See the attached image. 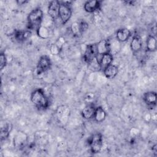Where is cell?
<instances>
[{
    "label": "cell",
    "mask_w": 157,
    "mask_h": 157,
    "mask_svg": "<svg viewBox=\"0 0 157 157\" xmlns=\"http://www.w3.org/2000/svg\"><path fill=\"white\" fill-rule=\"evenodd\" d=\"M7 63V59L5 53L1 52L0 55V67L1 70H2L6 66Z\"/></svg>",
    "instance_id": "obj_27"
},
{
    "label": "cell",
    "mask_w": 157,
    "mask_h": 157,
    "mask_svg": "<svg viewBox=\"0 0 157 157\" xmlns=\"http://www.w3.org/2000/svg\"><path fill=\"white\" fill-rule=\"evenodd\" d=\"M50 50L53 55H58L61 52V50L58 48V47L55 45V43L51 45L50 47Z\"/></svg>",
    "instance_id": "obj_28"
},
{
    "label": "cell",
    "mask_w": 157,
    "mask_h": 157,
    "mask_svg": "<svg viewBox=\"0 0 157 157\" xmlns=\"http://www.w3.org/2000/svg\"><path fill=\"white\" fill-rule=\"evenodd\" d=\"M105 77L107 78L112 79L115 78L118 73V68L117 66L110 64L103 69Z\"/></svg>",
    "instance_id": "obj_17"
},
{
    "label": "cell",
    "mask_w": 157,
    "mask_h": 157,
    "mask_svg": "<svg viewBox=\"0 0 157 157\" xmlns=\"http://www.w3.org/2000/svg\"><path fill=\"white\" fill-rule=\"evenodd\" d=\"M36 33L40 38L43 39L49 38L51 35V31L50 30V28L43 25H40L36 29Z\"/></svg>",
    "instance_id": "obj_20"
},
{
    "label": "cell",
    "mask_w": 157,
    "mask_h": 157,
    "mask_svg": "<svg viewBox=\"0 0 157 157\" xmlns=\"http://www.w3.org/2000/svg\"><path fill=\"white\" fill-rule=\"evenodd\" d=\"M28 139V137L26 133L23 131H18L13 139L14 146L18 149H22L26 146Z\"/></svg>",
    "instance_id": "obj_8"
},
{
    "label": "cell",
    "mask_w": 157,
    "mask_h": 157,
    "mask_svg": "<svg viewBox=\"0 0 157 157\" xmlns=\"http://www.w3.org/2000/svg\"><path fill=\"white\" fill-rule=\"evenodd\" d=\"M59 9V18L63 25H65L72 16V10L70 6L71 1L60 2Z\"/></svg>",
    "instance_id": "obj_3"
},
{
    "label": "cell",
    "mask_w": 157,
    "mask_h": 157,
    "mask_svg": "<svg viewBox=\"0 0 157 157\" xmlns=\"http://www.w3.org/2000/svg\"><path fill=\"white\" fill-rule=\"evenodd\" d=\"M12 129V125L10 123H5L1 128V140L7 139Z\"/></svg>",
    "instance_id": "obj_21"
},
{
    "label": "cell",
    "mask_w": 157,
    "mask_h": 157,
    "mask_svg": "<svg viewBox=\"0 0 157 157\" xmlns=\"http://www.w3.org/2000/svg\"><path fill=\"white\" fill-rule=\"evenodd\" d=\"M97 56H98V53H97L96 44L88 45L86 47L85 52L83 54L84 61L87 64H89L94 58H96Z\"/></svg>",
    "instance_id": "obj_7"
},
{
    "label": "cell",
    "mask_w": 157,
    "mask_h": 157,
    "mask_svg": "<svg viewBox=\"0 0 157 157\" xmlns=\"http://www.w3.org/2000/svg\"><path fill=\"white\" fill-rule=\"evenodd\" d=\"M31 36V31L29 30L17 31L14 33L15 39L18 42H22L29 39Z\"/></svg>",
    "instance_id": "obj_19"
},
{
    "label": "cell",
    "mask_w": 157,
    "mask_h": 157,
    "mask_svg": "<svg viewBox=\"0 0 157 157\" xmlns=\"http://www.w3.org/2000/svg\"><path fill=\"white\" fill-rule=\"evenodd\" d=\"M36 143L39 144H44L48 140V134L44 131L36 132L34 137Z\"/></svg>",
    "instance_id": "obj_23"
},
{
    "label": "cell",
    "mask_w": 157,
    "mask_h": 157,
    "mask_svg": "<svg viewBox=\"0 0 157 157\" xmlns=\"http://www.w3.org/2000/svg\"><path fill=\"white\" fill-rule=\"evenodd\" d=\"M130 47L134 53H138L142 48V41L141 37L138 34L133 36L130 42Z\"/></svg>",
    "instance_id": "obj_13"
},
{
    "label": "cell",
    "mask_w": 157,
    "mask_h": 157,
    "mask_svg": "<svg viewBox=\"0 0 157 157\" xmlns=\"http://www.w3.org/2000/svg\"><path fill=\"white\" fill-rule=\"evenodd\" d=\"M31 101L32 103L39 110H44L49 106V100L44 91L38 88L31 93Z\"/></svg>",
    "instance_id": "obj_1"
},
{
    "label": "cell",
    "mask_w": 157,
    "mask_h": 157,
    "mask_svg": "<svg viewBox=\"0 0 157 157\" xmlns=\"http://www.w3.org/2000/svg\"><path fill=\"white\" fill-rule=\"evenodd\" d=\"M16 2L18 4V5H23V4H25L26 2H27L26 1H20H20H17Z\"/></svg>",
    "instance_id": "obj_29"
},
{
    "label": "cell",
    "mask_w": 157,
    "mask_h": 157,
    "mask_svg": "<svg viewBox=\"0 0 157 157\" xmlns=\"http://www.w3.org/2000/svg\"><path fill=\"white\" fill-rule=\"evenodd\" d=\"M106 115V112L102 107L98 106L96 107L95 112L93 116L95 121H96L97 123L102 122L105 119Z\"/></svg>",
    "instance_id": "obj_18"
},
{
    "label": "cell",
    "mask_w": 157,
    "mask_h": 157,
    "mask_svg": "<svg viewBox=\"0 0 157 157\" xmlns=\"http://www.w3.org/2000/svg\"><path fill=\"white\" fill-rule=\"evenodd\" d=\"M131 36V32L128 28H120L118 29L116 33L117 40L120 42L127 41Z\"/></svg>",
    "instance_id": "obj_15"
},
{
    "label": "cell",
    "mask_w": 157,
    "mask_h": 157,
    "mask_svg": "<svg viewBox=\"0 0 157 157\" xmlns=\"http://www.w3.org/2000/svg\"><path fill=\"white\" fill-rule=\"evenodd\" d=\"M71 30L74 36H79L81 35L78 22H74L71 26Z\"/></svg>",
    "instance_id": "obj_24"
},
{
    "label": "cell",
    "mask_w": 157,
    "mask_h": 157,
    "mask_svg": "<svg viewBox=\"0 0 157 157\" xmlns=\"http://www.w3.org/2000/svg\"><path fill=\"white\" fill-rule=\"evenodd\" d=\"M88 143L91 153H98L100 152L103 145L102 134L99 132H96L93 134L89 138Z\"/></svg>",
    "instance_id": "obj_4"
},
{
    "label": "cell",
    "mask_w": 157,
    "mask_h": 157,
    "mask_svg": "<svg viewBox=\"0 0 157 157\" xmlns=\"http://www.w3.org/2000/svg\"><path fill=\"white\" fill-rule=\"evenodd\" d=\"M143 99L145 104L150 108L156 106V93L155 91H147L144 94Z\"/></svg>",
    "instance_id": "obj_12"
},
{
    "label": "cell",
    "mask_w": 157,
    "mask_h": 157,
    "mask_svg": "<svg viewBox=\"0 0 157 157\" xmlns=\"http://www.w3.org/2000/svg\"><path fill=\"white\" fill-rule=\"evenodd\" d=\"M52 66V62L50 58L47 55L40 56L37 65V73L41 74L48 71Z\"/></svg>",
    "instance_id": "obj_5"
},
{
    "label": "cell",
    "mask_w": 157,
    "mask_h": 157,
    "mask_svg": "<svg viewBox=\"0 0 157 157\" xmlns=\"http://www.w3.org/2000/svg\"><path fill=\"white\" fill-rule=\"evenodd\" d=\"M96 110V107L93 103H88L81 112L82 116L83 118L86 120H89L93 118L94 112Z\"/></svg>",
    "instance_id": "obj_14"
},
{
    "label": "cell",
    "mask_w": 157,
    "mask_h": 157,
    "mask_svg": "<svg viewBox=\"0 0 157 157\" xmlns=\"http://www.w3.org/2000/svg\"><path fill=\"white\" fill-rule=\"evenodd\" d=\"M147 49L148 52H155L156 49V39L153 35H149L147 37L146 42Z\"/></svg>",
    "instance_id": "obj_22"
},
{
    "label": "cell",
    "mask_w": 157,
    "mask_h": 157,
    "mask_svg": "<svg viewBox=\"0 0 157 157\" xmlns=\"http://www.w3.org/2000/svg\"><path fill=\"white\" fill-rule=\"evenodd\" d=\"M98 55H102L107 53H110V41L108 39H102L96 44Z\"/></svg>",
    "instance_id": "obj_10"
},
{
    "label": "cell",
    "mask_w": 157,
    "mask_h": 157,
    "mask_svg": "<svg viewBox=\"0 0 157 157\" xmlns=\"http://www.w3.org/2000/svg\"><path fill=\"white\" fill-rule=\"evenodd\" d=\"M55 44L58 47V48L61 51V50L63 49L64 44H66V40H65L64 37L61 36V37L58 38V39L55 42Z\"/></svg>",
    "instance_id": "obj_26"
},
{
    "label": "cell",
    "mask_w": 157,
    "mask_h": 157,
    "mask_svg": "<svg viewBox=\"0 0 157 157\" xmlns=\"http://www.w3.org/2000/svg\"><path fill=\"white\" fill-rule=\"evenodd\" d=\"M70 110L66 105L59 106L56 110V119L59 123L64 124L66 123L69 117Z\"/></svg>",
    "instance_id": "obj_6"
},
{
    "label": "cell",
    "mask_w": 157,
    "mask_h": 157,
    "mask_svg": "<svg viewBox=\"0 0 157 157\" xmlns=\"http://www.w3.org/2000/svg\"><path fill=\"white\" fill-rule=\"evenodd\" d=\"M101 3V1L97 0L88 1L84 4V10L88 13L96 12L100 9Z\"/></svg>",
    "instance_id": "obj_11"
},
{
    "label": "cell",
    "mask_w": 157,
    "mask_h": 157,
    "mask_svg": "<svg viewBox=\"0 0 157 157\" xmlns=\"http://www.w3.org/2000/svg\"><path fill=\"white\" fill-rule=\"evenodd\" d=\"M78 24H79L80 33H81V34H82L83 33L86 32L87 31V29H88V24L87 23L86 21H85L84 20L80 21L78 22Z\"/></svg>",
    "instance_id": "obj_25"
},
{
    "label": "cell",
    "mask_w": 157,
    "mask_h": 157,
    "mask_svg": "<svg viewBox=\"0 0 157 157\" xmlns=\"http://www.w3.org/2000/svg\"><path fill=\"white\" fill-rule=\"evenodd\" d=\"M101 69H104L108 66L112 64L113 60V55L111 53H107L102 55H101L100 59H98Z\"/></svg>",
    "instance_id": "obj_16"
},
{
    "label": "cell",
    "mask_w": 157,
    "mask_h": 157,
    "mask_svg": "<svg viewBox=\"0 0 157 157\" xmlns=\"http://www.w3.org/2000/svg\"><path fill=\"white\" fill-rule=\"evenodd\" d=\"M59 1L57 0L52 1L49 3L48 7V15L50 16L53 21L59 18Z\"/></svg>",
    "instance_id": "obj_9"
},
{
    "label": "cell",
    "mask_w": 157,
    "mask_h": 157,
    "mask_svg": "<svg viewBox=\"0 0 157 157\" xmlns=\"http://www.w3.org/2000/svg\"><path fill=\"white\" fill-rule=\"evenodd\" d=\"M44 18L43 11L40 8H36L33 10L28 16V29H36L41 25Z\"/></svg>",
    "instance_id": "obj_2"
}]
</instances>
